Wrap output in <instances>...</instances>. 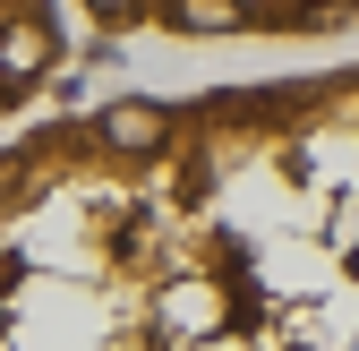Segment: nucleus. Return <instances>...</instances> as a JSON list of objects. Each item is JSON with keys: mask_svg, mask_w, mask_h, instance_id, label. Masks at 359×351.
I'll list each match as a JSON object with an SVG mask.
<instances>
[{"mask_svg": "<svg viewBox=\"0 0 359 351\" xmlns=\"http://www.w3.org/2000/svg\"><path fill=\"white\" fill-rule=\"evenodd\" d=\"M34 9H43V0H0V34H9L18 18H34ZM9 103H18V86H9V77H0V112H9Z\"/></svg>", "mask_w": 359, "mask_h": 351, "instance_id": "obj_3", "label": "nucleus"}, {"mask_svg": "<svg viewBox=\"0 0 359 351\" xmlns=\"http://www.w3.org/2000/svg\"><path fill=\"white\" fill-rule=\"evenodd\" d=\"M86 128H95V146L103 154H120V163H154L163 146H171V112L163 103H111V112H86Z\"/></svg>", "mask_w": 359, "mask_h": 351, "instance_id": "obj_1", "label": "nucleus"}, {"mask_svg": "<svg viewBox=\"0 0 359 351\" xmlns=\"http://www.w3.org/2000/svg\"><path fill=\"white\" fill-rule=\"evenodd\" d=\"M154 18H163L171 34L205 43V34H248V26H257V0H154Z\"/></svg>", "mask_w": 359, "mask_h": 351, "instance_id": "obj_2", "label": "nucleus"}, {"mask_svg": "<svg viewBox=\"0 0 359 351\" xmlns=\"http://www.w3.org/2000/svg\"><path fill=\"white\" fill-rule=\"evenodd\" d=\"M86 9H95L103 26H128V18H146V9H154V0H86Z\"/></svg>", "mask_w": 359, "mask_h": 351, "instance_id": "obj_4", "label": "nucleus"}]
</instances>
